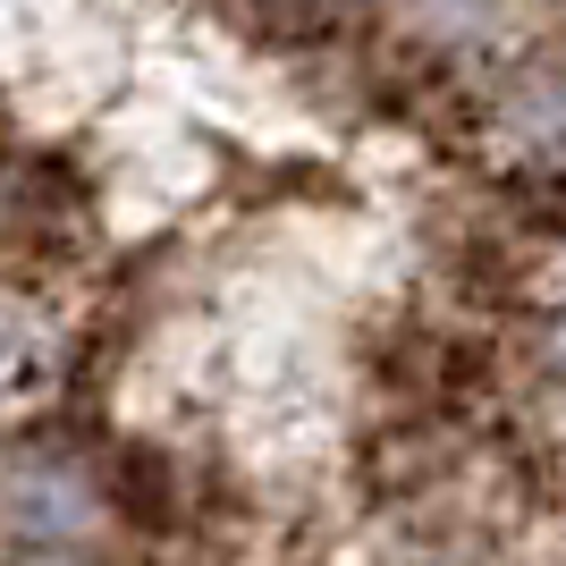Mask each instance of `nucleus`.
Returning <instances> with one entry per match:
<instances>
[{
  "mask_svg": "<svg viewBox=\"0 0 566 566\" xmlns=\"http://www.w3.org/2000/svg\"><path fill=\"white\" fill-rule=\"evenodd\" d=\"M9 507H18V524L43 533V542H69V533L94 524V499H85V482H69V473H18V482H9Z\"/></svg>",
  "mask_w": 566,
  "mask_h": 566,
  "instance_id": "1",
  "label": "nucleus"
},
{
  "mask_svg": "<svg viewBox=\"0 0 566 566\" xmlns=\"http://www.w3.org/2000/svg\"><path fill=\"white\" fill-rule=\"evenodd\" d=\"M524 127H533L542 153H558V161H566V76H549L542 94H524Z\"/></svg>",
  "mask_w": 566,
  "mask_h": 566,
  "instance_id": "2",
  "label": "nucleus"
}]
</instances>
